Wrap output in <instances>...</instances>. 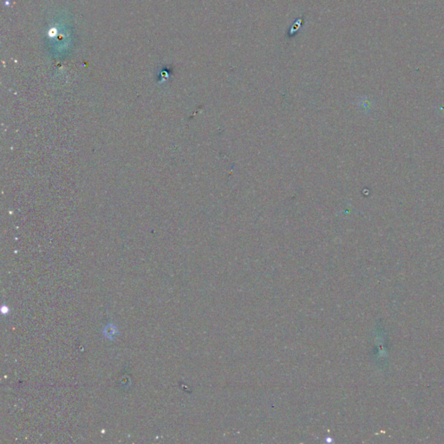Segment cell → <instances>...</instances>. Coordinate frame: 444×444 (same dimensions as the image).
I'll list each match as a JSON object with an SVG mask.
<instances>
[{"instance_id": "obj_1", "label": "cell", "mask_w": 444, "mask_h": 444, "mask_svg": "<svg viewBox=\"0 0 444 444\" xmlns=\"http://www.w3.org/2000/svg\"><path fill=\"white\" fill-rule=\"evenodd\" d=\"M303 21H304V19H302V18H301V19H298L297 21H295V22L293 23V24H292V26H291V28H290V30H289V35H287V37H288V38H292V37H293L294 35L296 34L297 32H298V31L300 30V27H301V25H302Z\"/></svg>"}]
</instances>
